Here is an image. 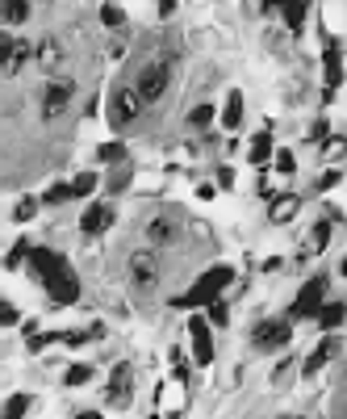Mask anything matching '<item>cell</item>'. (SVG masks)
Wrapping results in <instances>:
<instances>
[{
    "instance_id": "cell-37",
    "label": "cell",
    "mask_w": 347,
    "mask_h": 419,
    "mask_svg": "<svg viewBox=\"0 0 347 419\" xmlns=\"http://www.w3.org/2000/svg\"><path fill=\"white\" fill-rule=\"evenodd\" d=\"M126 185H130V168H121V172H113V180H109V189H113V193H121Z\"/></svg>"
},
{
    "instance_id": "cell-16",
    "label": "cell",
    "mask_w": 347,
    "mask_h": 419,
    "mask_svg": "<svg viewBox=\"0 0 347 419\" xmlns=\"http://www.w3.org/2000/svg\"><path fill=\"white\" fill-rule=\"evenodd\" d=\"M327 243H331V227H327V222H314V227H310V235H306L302 256H314V252H323Z\"/></svg>"
},
{
    "instance_id": "cell-10",
    "label": "cell",
    "mask_w": 347,
    "mask_h": 419,
    "mask_svg": "<svg viewBox=\"0 0 347 419\" xmlns=\"http://www.w3.org/2000/svg\"><path fill=\"white\" fill-rule=\"evenodd\" d=\"M71 97H75V84H71V80H54V84H46V97H42V113H46V118L63 113Z\"/></svg>"
},
{
    "instance_id": "cell-28",
    "label": "cell",
    "mask_w": 347,
    "mask_h": 419,
    "mask_svg": "<svg viewBox=\"0 0 347 419\" xmlns=\"http://www.w3.org/2000/svg\"><path fill=\"white\" fill-rule=\"evenodd\" d=\"M272 164H276V172H281V176H293V172H297V159H293L289 151H276V155H272Z\"/></svg>"
},
{
    "instance_id": "cell-8",
    "label": "cell",
    "mask_w": 347,
    "mask_h": 419,
    "mask_svg": "<svg viewBox=\"0 0 347 419\" xmlns=\"http://www.w3.org/2000/svg\"><path fill=\"white\" fill-rule=\"evenodd\" d=\"M323 67H327V92H323V101H331L335 88H339V80H344V55H339V42H335V38L323 42Z\"/></svg>"
},
{
    "instance_id": "cell-19",
    "label": "cell",
    "mask_w": 347,
    "mask_h": 419,
    "mask_svg": "<svg viewBox=\"0 0 347 419\" xmlns=\"http://www.w3.org/2000/svg\"><path fill=\"white\" fill-rule=\"evenodd\" d=\"M38 63H42V67H46V71H54V67H59V63H63V46H59V42H50V38H46V42H42V46H38Z\"/></svg>"
},
{
    "instance_id": "cell-5",
    "label": "cell",
    "mask_w": 347,
    "mask_h": 419,
    "mask_svg": "<svg viewBox=\"0 0 347 419\" xmlns=\"http://www.w3.org/2000/svg\"><path fill=\"white\" fill-rule=\"evenodd\" d=\"M323 302H327V277L318 273V277H310V281L302 285V294H297V302H293L289 319H318Z\"/></svg>"
},
{
    "instance_id": "cell-41",
    "label": "cell",
    "mask_w": 347,
    "mask_h": 419,
    "mask_svg": "<svg viewBox=\"0 0 347 419\" xmlns=\"http://www.w3.org/2000/svg\"><path fill=\"white\" fill-rule=\"evenodd\" d=\"M159 13H163V17H172V13H176V0H159Z\"/></svg>"
},
{
    "instance_id": "cell-23",
    "label": "cell",
    "mask_w": 347,
    "mask_h": 419,
    "mask_svg": "<svg viewBox=\"0 0 347 419\" xmlns=\"http://www.w3.org/2000/svg\"><path fill=\"white\" fill-rule=\"evenodd\" d=\"M29 411V395H13L8 403H4V419H21Z\"/></svg>"
},
{
    "instance_id": "cell-9",
    "label": "cell",
    "mask_w": 347,
    "mask_h": 419,
    "mask_svg": "<svg viewBox=\"0 0 347 419\" xmlns=\"http://www.w3.org/2000/svg\"><path fill=\"white\" fill-rule=\"evenodd\" d=\"M130 277L138 290H151L159 281V264H155V252H134L130 256Z\"/></svg>"
},
{
    "instance_id": "cell-13",
    "label": "cell",
    "mask_w": 347,
    "mask_h": 419,
    "mask_svg": "<svg viewBox=\"0 0 347 419\" xmlns=\"http://www.w3.org/2000/svg\"><path fill=\"white\" fill-rule=\"evenodd\" d=\"M130 386H134V369L117 365L113 378H109V403H130Z\"/></svg>"
},
{
    "instance_id": "cell-35",
    "label": "cell",
    "mask_w": 347,
    "mask_h": 419,
    "mask_svg": "<svg viewBox=\"0 0 347 419\" xmlns=\"http://www.w3.org/2000/svg\"><path fill=\"white\" fill-rule=\"evenodd\" d=\"M25 256H29V248H25V243H17V248L8 252V260H4V269H17V264H21Z\"/></svg>"
},
{
    "instance_id": "cell-22",
    "label": "cell",
    "mask_w": 347,
    "mask_h": 419,
    "mask_svg": "<svg viewBox=\"0 0 347 419\" xmlns=\"http://www.w3.org/2000/svg\"><path fill=\"white\" fill-rule=\"evenodd\" d=\"M29 17V4L25 0H4V25H21Z\"/></svg>"
},
{
    "instance_id": "cell-7",
    "label": "cell",
    "mask_w": 347,
    "mask_h": 419,
    "mask_svg": "<svg viewBox=\"0 0 347 419\" xmlns=\"http://www.w3.org/2000/svg\"><path fill=\"white\" fill-rule=\"evenodd\" d=\"M189 340H193L197 365H214V323L201 319V315H193V319H189Z\"/></svg>"
},
{
    "instance_id": "cell-32",
    "label": "cell",
    "mask_w": 347,
    "mask_h": 419,
    "mask_svg": "<svg viewBox=\"0 0 347 419\" xmlns=\"http://www.w3.org/2000/svg\"><path fill=\"white\" fill-rule=\"evenodd\" d=\"M34 214H38V201H34V197H25V201H17V210H13V218H17V222H29Z\"/></svg>"
},
{
    "instance_id": "cell-20",
    "label": "cell",
    "mask_w": 347,
    "mask_h": 419,
    "mask_svg": "<svg viewBox=\"0 0 347 419\" xmlns=\"http://www.w3.org/2000/svg\"><path fill=\"white\" fill-rule=\"evenodd\" d=\"M147 239H151V243H172V239H176V227H172L168 218H155V222L147 227Z\"/></svg>"
},
{
    "instance_id": "cell-1",
    "label": "cell",
    "mask_w": 347,
    "mask_h": 419,
    "mask_svg": "<svg viewBox=\"0 0 347 419\" xmlns=\"http://www.w3.org/2000/svg\"><path fill=\"white\" fill-rule=\"evenodd\" d=\"M29 264H34V273L42 277V285H46V294H50L54 306H71V302H75L80 281H75V273H71V264H67L63 256H54V252H46V248H34V252H29Z\"/></svg>"
},
{
    "instance_id": "cell-40",
    "label": "cell",
    "mask_w": 347,
    "mask_h": 419,
    "mask_svg": "<svg viewBox=\"0 0 347 419\" xmlns=\"http://www.w3.org/2000/svg\"><path fill=\"white\" fill-rule=\"evenodd\" d=\"M327 155L339 159V155H344V139H331V143H327Z\"/></svg>"
},
{
    "instance_id": "cell-29",
    "label": "cell",
    "mask_w": 347,
    "mask_h": 419,
    "mask_svg": "<svg viewBox=\"0 0 347 419\" xmlns=\"http://www.w3.org/2000/svg\"><path fill=\"white\" fill-rule=\"evenodd\" d=\"M92 382V369L88 365H71L67 369V386H88Z\"/></svg>"
},
{
    "instance_id": "cell-11",
    "label": "cell",
    "mask_w": 347,
    "mask_h": 419,
    "mask_svg": "<svg viewBox=\"0 0 347 419\" xmlns=\"http://www.w3.org/2000/svg\"><path fill=\"white\" fill-rule=\"evenodd\" d=\"M339 348H344V344H339V336H327V340H323V344H318V348L306 357V365H302V378H314V374H318V369H323V365L335 357V353H339Z\"/></svg>"
},
{
    "instance_id": "cell-31",
    "label": "cell",
    "mask_w": 347,
    "mask_h": 419,
    "mask_svg": "<svg viewBox=\"0 0 347 419\" xmlns=\"http://www.w3.org/2000/svg\"><path fill=\"white\" fill-rule=\"evenodd\" d=\"M25 59H29V42H21V38H17V50H13V59H8V71H21V67H25Z\"/></svg>"
},
{
    "instance_id": "cell-17",
    "label": "cell",
    "mask_w": 347,
    "mask_h": 419,
    "mask_svg": "<svg viewBox=\"0 0 347 419\" xmlns=\"http://www.w3.org/2000/svg\"><path fill=\"white\" fill-rule=\"evenodd\" d=\"M344 315H347L344 302H323V311H318V327H323V332H335V327L344 323Z\"/></svg>"
},
{
    "instance_id": "cell-36",
    "label": "cell",
    "mask_w": 347,
    "mask_h": 419,
    "mask_svg": "<svg viewBox=\"0 0 347 419\" xmlns=\"http://www.w3.org/2000/svg\"><path fill=\"white\" fill-rule=\"evenodd\" d=\"M0 323H4V327H13V323H17V306H13V302H4V298H0Z\"/></svg>"
},
{
    "instance_id": "cell-33",
    "label": "cell",
    "mask_w": 347,
    "mask_h": 419,
    "mask_svg": "<svg viewBox=\"0 0 347 419\" xmlns=\"http://www.w3.org/2000/svg\"><path fill=\"white\" fill-rule=\"evenodd\" d=\"M209 122H214V109H209V105H197V109L189 113V126H209Z\"/></svg>"
},
{
    "instance_id": "cell-12",
    "label": "cell",
    "mask_w": 347,
    "mask_h": 419,
    "mask_svg": "<svg viewBox=\"0 0 347 419\" xmlns=\"http://www.w3.org/2000/svg\"><path fill=\"white\" fill-rule=\"evenodd\" d=\"M109 222H113V210L109 206H88L84 210V218H80V227H84V235H101V231H109Z\"/></svg>"
},
{
    "instance_id": "cell-21",
    "label": "cell",
    "mask_w": 347,
    "mask_h": 419,
    "mask_svg": "<svg viewBox=\"0 0 347 419\" xmlns=\"http://www.w3.org/2000/svg\"><path fill=\"white\" fill-rule=\"evenodd\" d=\"M297 206H302L297 197H281V201H272V210H268V214H272V222H289V218L297 214Z\"/></svg>"
},
{
    "instance_id": "cell-26",
    "label": "cell",
    "mask_w": 347,
    "mask_h": 419,
    "mask_svg": "<svg viewBox=\"0 0 347 419\" xmlns=\"http://www.w3.org/2000/svg\"><path fill=\"white\" fill-rule=\"evenodd\" d=\"M67 197H75V193H71V185H50V189L42 193V201H46V206H63Z\"/></svg>"
},
{
    "instance_id": "cell-44",
    "label": "cell",
    "mask_w": 347,
    "mask_h": 419,
    "mask_svg": "<svg viewBox=\"0 0 347 419\" xmlns=\"http://www.w3.org/2000/svg\"><path fill=\"white\" fill-rule=\"evenodd\" d=\"M339 273H344V277H347V260H344V264H339Z\"/></svg>"
},
{
    "instance_id": "cell-18",
    "label": "cell",
    "mask_w": 347,
    "mask_h": 419,
    "mask_svg": "<svg viewBox=\"0 0 347 419\" xmlns=\"http://www.w3.org/2000/svg\"><path fill=\"white\" fill-rule=\"evenodd\" d=\"M247 155H251V164H256V168H264V164L272 159V134H268V130H264V134H256Z\"/></svg>"
},
{
    "instance_id": "cell-30",
    "label": "cell",
    "mask_w": 347,
    "mask_h": 419,
    "mask_svg": "<svg viewBox=\"0 0 347 419\" xmlns=\"http://www.w3.org/2000/svg\"><path fill=\"white\" fill-rule=\"evenodd\" d=\"M13 50H17V38H13L8 29H0V67H8V59H13Z\"/></svg>"
},
{
    "instance_id": "cell-3",
    "label": "cell",
    "mask_w": 347,
    "mask_h": 419,
    "mask_svg": "<svg viewBox=\"0 0 347 419\" xmlns=\"http://www.w3.org/2000/svg\"><path fill=\"white\" fill-rule=\"evenodd\" d=\"M168 80H172V55H159V59H151L147 67H142V76H138V97L151 105V101H159L163 92H168Z\"/></svg>"
},
{
    "instance_id": "cell-24",
    "label": "cell",
    "mask_w": 347,
    "mask_h": 419,
    "mask_svg": "<svg viewBox=\"0 0 347 419\" xmlns=\"http://www.w3.org/2000/svg\"><path fill=\"white\" fill-rule=\"evenodd\" d=\"M101 21H105L109 29H121V25H126V13H121L117 4H101Z\"/></svg>"
},
{
    "instance_id": "cell-27",
    "label": "cell",
    "mask_w": 347,
    "mask_h": 419,
    "mask_svg": "<svg viewBox=\"0 0 347 419\" xmlns=\"http://www.w3.org/2000/svg\"><path fill=\"white\" fill-rule=\"evenodd\" d=\"M92 189H96V172H80V176L71 180V193H75V197H84V193H92Z\"/></svg>"
},
{
    "instance_id": "cell-25",
    "label": "cell",
    "mask_w": 347,
    "mask_h": 419,
    "mask_svg": "<svg viewBox=\"0 0 347 419\" xmlns=\"http://www.w3.org/2000/svg\"><path fill=\"white\" fill-rule=\"evenodd\" d=\"M96 155H101L105 164H121V159H126V147H121V143H101Z\"/></svg>"
},
{
    "instance_id": "cell-42",
    "label": "cell",
    "mask_w": 347,
    "mask_h": 419,
    "mask_svg": "<svg viewBox=\"0 0 347 419\" xmlns=\"http://www.w3.org/2000/svg\"><path fill=\"white\" fill-rule=\"evenodd\" d=\"M80 419H101V411H84Z\"/></svg>"
},
{
    "instance_id": "cell-2",
    "label": "cell",
    "mask_w": 347,
    "mask_h": 419,
    "mask_svg": "<svg viewBox=\"0 0 347 419\" xmlns=\"http://www.w3.org/2000/svg\"><path fill=\"white\" fill-rule=\"evenodd\" d=\"M230 281H235V269L214 264L209 273H201V277L193 281V290H189L184 298H176V306H214V302H218V294H222Z\"/></svg>"
},
{
    "instance_id": "cell-4",
    "label": "cell",
    "mask_w": 347,
    "mask_h": 419,
    "mask_svg": "<svg viewBox=\"0 0 347 419\" xmlns=\"http://www.w3.org/2000/svg\"><path fill=\"white\" fill-rule=\"evenodd\" d=\"M142 105H147V101L138 97V88H130V84H126V88H113V92H109V109H105V113H109V126H113V130H117V126H130V122L142 113Z\"/></svg>"
},
{
    "instance_id": "cell-43",
    "label": "cell",
    "mask_w": 347,
    "mask_h": 419,
    "mask_svg": "<svg viewBox=\"0 0 347 419\" xmlns=\"http://www.w3.org/2000/svg\"><path fill=\"white\" fill-rule=\"evenodd\" d=\"M0 25H4V0H0Z\"/></svg>"
},
{
    "instance_id": "cell-34",
    "label": "cell",
    "mask_w": 347,
    "mask_h": 419,
    "mask_svg": "<svg viewBox=\"0 0 347 419\" xmlns=\"http://www.w3.org/2000/svg\"><path fill=\"white\" fill-rule=\"evenodd\" d=\"M226 319H230L226 302H214V306H209V323H214V327H226Z\"/></svg>"
},
{
    "instance_id": "cell-15",
    "label": "cell",
    "mask_w": 347,
    "mask_h": 419,
    "mask_svg": "<svg viewBox=\"0 0 347 419\" xmlns=\"http://www.w3.org/2000/svg\"><path fill=\"white\" fill-rule=\"evenodd\" d=\"M306 13H310V0H281V17H285V25L293 34L306 25Z\"/></svg>"
},
{
    "instance_id": "cell-38",
    "label": "cell",
    "mask_w": 347,
    "mask_h": 419,
    "mask_svg": "<svg viewBox=\"0 0 347 419\" xmlns=\"http://www.w3.org/2000/svg\"><path fill=\"white\" fill-rule=\"evenodd\" d=\"M335 185H339V172H335V168H331V172H327V176H323V180H318V193H327V189H335Z\"/></svg>"
},
{
    "instance_id": "cell-6",
    "label": "cell",
    "mask_w": 347,
    "mask_h": 419,
    "mask_svg": "<svg viewBox=\"0 0 347 419\" xmlns=\"http://www.w3.org/2000/svg\"><path fill=\"white\" fill-rule=\"evenodd\" d=\"M289 336H293L289 319H268V323H260V327H256L251 344H256L260 353H276V348H285V344H289Z\"/></svg>"
},
{
    "instance_id": "cell-14",
    "label": "cell",
    "mask_w": 347,
    "mask_h": 419,
    "mask_svg": "<svg viewBox=\"0 0 347 419\" xmlns=\"http://www.w3.org/2000/svg\"><path fill=\"white\" fill-rule=\"evenodd\" d=\"M243 126V92H226L222 105V130H239Z\"/></svg>"
},
{
    "instance_id": "cell-39",
    "label": "cell",
    "mask_w": 347,
    "mask_h": 419,
    "mask_svg": "<svg viewBox=\"0 0 347 419\" xmlns=\"http://www.w3.org/2000/svg\"><path fill=\"white\" fill-rule=\"evenodd\" d=\"M327 139V122H314V130H310V143H323Z\"/></svg>"
}]
</instances>
